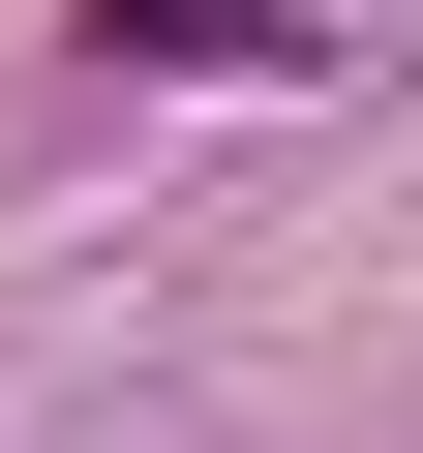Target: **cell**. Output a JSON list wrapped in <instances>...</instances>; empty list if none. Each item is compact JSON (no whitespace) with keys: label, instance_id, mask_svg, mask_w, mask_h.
<instances>
[{"label":"cell","instance_id":"obj_1","mask_svg":"<svg viewBox=\"0 0 423 453\" xmlns=\"http://www.w3.org/2000/svg\"><path fill=\"white\" fill-rule=\"evenodd\" d=\"M91 61H181V91H303L333 0H91Z\"/></svg>","mask_w":423,"mask_h":453}]
</instances>
